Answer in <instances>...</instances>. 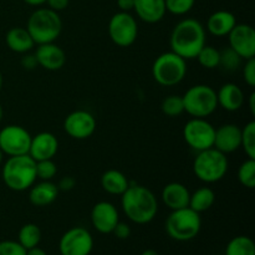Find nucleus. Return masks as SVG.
Instances as JSON below:
<instances>
[{
  "instance_id": "1",
  "label": "nucleus",
  "mask_w": 255,
  "mask_h": 255,
  "mask_svg": "<svg viewBox=\"0 0 255 255\" xmlns=\"http://www.w3.org/2000/svg\"><path fill=\"white\" fill-rule=\"evenodd\" d=\"M121 207L127 218L139 226L151 223L158 213L154 193L141 184H129L121 196Z\"/></svg>"
},
{
  "instance_id": "2",
  "label": "nucleus",
  "mask_w": 255,
  "mask_h": 255,
  "mask_svg": "<svg viewBox=\"0 0 255 255\" xmlns=\"http://www.w3.org/2000/svg\"><path fill=\"white\" fill-rule=\"evenodd\" d=\"M206 45V29L199 20L186 17L173 27L169 37L171 51L184 60L196 59Z\"/></svg>"
},
{
  "instance_id": "3",
  "label": "nucleus",
  "mask_w": 255,
  "mask_h": 255,
  "mask_svg": "<svg viewBox=\"0 0 255 255\" xmlns=\"http://www.w3.org/2000/svg\"><path fill=\"white\" fill-rule=\"evenodd\" d=\"M1 177L11 191H27L36 182V162L29 154L9 157L2 164Z\"/></svg>"
},
{
  "instance_id": "4",
  "label": "nucleus",
  "mask_w": 255,
  "mask_h": 255,
  "mask_svg": "<svg viewBox=\"0 0 255 255\" xmlns=\"http://www.w3.org/2000/svg\"><path fill=\"white\" fill-rule=\"evenodd\" d=\"M26 30L35 45L55 42L62 31V20L59 12L49 7H40L30 15Z\"/></svg>"
},
{
  "instance_id": "5",
  "label": "nucleus",
  "mask_w": 255,
  "mask_h": 255,
  "mask_svg": "<svg viewBox=\"0 0 255 255\" xmlns=\"http://www.w3.org/2000/svg\"><path fill=\"white\" fill-rule=\"evenodd\" d=\"M229 168L227 154L214 147L197 152L193 161V172L199 181L204 183H217L226 177Z\"/></svg>"
},
{
  "instance_id": "6",
  "label": "nucleus",
  "mask_w": 255,
  "mask_h": 255,
  "mask_svg": "<svg viewBox=\"0 0 255 255\" xmlns=\"http://www.w3.org/2000/svg\"><path fill=\"white\" fill-rule=\"evenodd\" d=\"M169 238L177 242H189L196 238L202 228L201 214L189 207L169 213L164 224Z\"/></svg>"
},
{
  "instance_id": "7",
  "label": "nucleus",
  "mask_w": 255,
  "mask_h": 255,
  "mask_svg": "<svg viewBox=\"0 0 255 255\" xmlns=\"http://www.w3.org/2000/svg\"><path fill=\"white\" fill-rule=\"evenodd\" d=\"M186 75L187 60L173 51L163 52L157 56L152 65V76L161 86H176L183 81Z\"/></svg>"
},
{
  "instance_id": "8",
  "label": "nucleus",
  "mask_w": 255,
  "mask_h": 255,
  "mask_svg": "<svg viewBox=\"0 0 255 255\" xmlns=\"http://www.w3.org/2000/svg\"><path fill=\"white\" fill-rule=\"evenodd\" d=\"M183 99L184 112L197 119H207L218 109L217 91L208 85H194L189 87Z\"/></svg>"
},
{
  "instance_id": "9",
  "label": "nucleus",
  "mask_w": 255,
  "mask_h": 255,
  "mask_svg": "<svg viewBox=\"0 0 255 255\" xmlns=\"http://www.w3.org/2000/svg\"><path fill=\"white\" fill-rule=\"evenodd\" d=\"M216 127L206 119L193 117L183 127V138L193 151L201 152L213 147Z\"/></svg>"
},
{
  "instance_id": "10",
  "label": "nucleus",
  "mask_w": 255,
  "mask_h": 255,
  "mask_svg": "<svg viewBox=\"0 0 255 255\" xmlns=\"http://www.w3.org/2000/svg\"><path fill=\"white\" fill-rule=\"evenodd\" d=\"M109 35L112 42L117 46H131L138 36V25L136 19L129 12H116L110 19Z\"/></svg>"
},
{
  "instance_id": "11",
  "label": "nucleus",
  "mask_w": 255,
  "mask_h": 255,
  "mask_svg": "<svg viewBox=\"0 0 255 255\" xmlns=\"http://www.w3.org/2000/svg\"><path fill=\"white\" fill-rule=\"evenodd\" d=\"M31 134L19 125H7L0 129V149L6 156H20L29 153Z\"/></svg>"
},
{
  "instance_id": "12",
  "label": "nucleus",
  "mask_w": 255,
  "mask_h": 255,
  "mask_svg": "<svg viewBox=\"0 0 255 255\" xmlns=\"http://www.w3.org/2000/svg\"><path fill=\"white\" fill-rule=\"evenodd\" d=\"M94 237L84 227H74L62 234L59 242L60 255H90Z\"/></svg>"
},
{
  "instance_id": "13",
  "label": "nucleus",
  "mask_w": 255,
  "mask_h": 255,
  "mask_svg": "<svg viewBox=\"0 0 255 255\" xmlns=\"http://www.w3.org/2000/svg\"><path fill=\"white\" fill-rule=\"evenodd\" d=\"M64 129L71 138L86 139L96 131V119L85 110H76L66 116Z\"/></svg>"
},
{
  "instance_id": "14",
  "label": "nucleus",
  "mask_w": 255,
  "mask_h": 255,
  "mask_svg": "<svg viewBox=\"0 0 255 255\" xmlns=\"http://www.w3.org/2000/svg\"><path fill=\"white\" fill-rule=\"evenodd\" d=\"M229 47L243 60L255 56V30L249 24H236L228 34Z\"/></svg>"
},
{
  "instance_id": "15",
  "label": "nucleus",
  "mask_w": 255,
  "mask_h": 255,
  "mask_svg": "<svg viewBox=\"0 0 255 255\" xmlns=\"http://www.w3.org/2000/svg\"><path fill=\"white\" fill-rule=\"evenodd\" d=\"M120 222V214L116 206L111 202L102 201L95 204L91 211L92 227L101 234H111Z\"/></svg>"
},
{
  "instance_id": "16",
  "label": "nucleus",
  "mask_w": 255,
  "mask_h": 255,
  "mask_svg": "<svg viewBox=\"0 0 255 255\" xmlns=\"http://www.w3.org/2000/svg\"><path fill=\"white\" fill-rule=\"evenodd\" d=\"M213 147L222 153L228 154L242 147V128L236 124H224L216 128Z\"/></svg>"
},
{
  "instance_id": "17",
  "label": "nucleus",
  "mask_w": 255,
  "mask_h": 255,
  "mask_svg": "<svg viewBox=\"0 0 255 255\" xmlns=\"http://www.w3.org/2000/svg\"><path fill=\"white\" fill-rule=\"evenodd\" d=\"M59 151V141L51 132H40L36 136L31 137V143L29 148V156L35 162L52 159Z\"/></svg>"
},
{
  "instance_id": "18",
  "label": "nucleus",
  "mask_w": 255,
  "mask_h": 255,
  "mask_svg": "<svg viewBox=\"0 0 255 255\" xmlns=\"http://www.w3.org/2000/svg\"><path fill=\"white\" fill-rule=\"evenodd\" d=\"M34 55L37 60V65L49 71H57L66 64V54L55 42L37 45Z\"/></svg>"
},
{
  "instance_id": "19",
  "label": "nucleus",
  "mask_w": 255,
  "mask_h": 255,
  "mask_svg": "<svg viewBox=\"0 0 255 255\" xmlns=\"http://www.w3.org/2000/svg\"><path fill=\"white\" fill-rule=\"evenodd\" d=\"M189 197H191L189 189L183 183H179V182H171V183L166 184L161 193L162 202L171 211L188 207Z\"/></svg>"
},
{
  "instance_id": "20",
  "label": "nucleus",
  "mask_w": 255,
  "mask_h": 255,
  "mask_svg": "<svg viewBox=\"0 0 255 255\" xmlns=\"http://www.w3.org/2000/svg\"><path fill=\"white\" fill-rule=\"evenodd\" d=\"M217 100H218V106H221L222 109L229 112H236L243 107L246 97L243 90L238 85L227 82L222 85L221 89L217 91Z\"/></svg>"
},
{
  "instance_id": "21",
  "label": "nucleus",
  "mask_w": 255,
  "mask_h": 255,
  "mask_svg": "<svg viewBox=\"0 0 255 255\" xmlns=\"http://www.w3.org/2000/svg\"><path fill=\"white\" fill-rule=\"evenodd\" d=\"M133 10L137 16L147 24L159 22L167 12L164 0H134Z\"/></svg>"
},
{
  "instance_id": "22",
  "label": "nucleus",
  "mask_w": 255,
  "mask_h": 255,
  "mask_svg": "<svg viewBox=\"0 0 255 255\" xmlns=\"http://www.w3.org/2000/svg\"><path fill=\"white\" fill-rule=\"evenodd\" d=\"M59 188L51 181H41L34 183L29 188V201L35 207H46L56 201Z\"/></svg>"
},
{
  "instance_id": "23",
  "label": "nucleus",
  "mask_w": 255,
  "mask_h": 255,
  "mask_svg": "<svg viewBox=\"0 0 255 255\" xmlns=\"http://www.w3.org/2000/svg\"><path fill=\"white\" fill-rule=\"evenodd\" d=\"M236 24L237 19L233 12L227 11V10H218V11L213 12L207 20V30L213 36H228Z\"/></svg>"
},
{
  "instance_id": "24",
  "label": "nucleus",
  "mask_w": 255,
  "mask_h": 255,
  "mask_svg": "<svg viewBox=\"0 0 255 255\" xmlns=\"http://www.w3.org/2000/svg\"><path fill=\"white\" fill-rule=\"evenodd\" d=\"M5 42L11 51L16 54H26L31 51L35 46L31 35L26 30V27H11L5 35Z\"/></svg>"
},
{
  "instance_id": "25",
  "label": "nucleus",
  "mask_w": 255,
  "mask_h": 255,
  "mask_svg": "<svg viewBox=\"0 0 255 255\" xmlns=\"http://www.w3.org/2000/svg\"><path fill=\"white\" fill-rule=\"evenodd\" d=\"M129 181L121 171L109 169L101 176V187L106 193L112 196H122L129 187Z\"/></svg>"
},
{
  "instance_id": "26",
  "label": "nucleus",
  "mask_w": 255,
  "mask_h": 255,
  "mask_svg": "<svg viewBox=\"0 0 255 255\" xmlns=\"http://www.w3.org/2000/svg\"><path fill=\"white\" fill-rule=\"evenodd\" d=\"M216 202V193L209 187H201L189 197V208L196 211L197 213H203L211 209Z\"/></svg>"
},
{
  "instance_id": "27",
  "label": "nucleus",
  "mask_w": 255,
  "mask_h": 255,
  "mask_svg": "<svg viewBox=\"0 0 255 255\" xmlns=\"http://www.w3.org/2000/svg\"><path fill=\"white\" fill-rule=\"evenodd\" d=\"M224 255H255L253 239L247 236L234 237L227 244Z\"/></svg>"
},
{
  "instance_id": "28",
  "label": "nucleus",
  "mask_w": 255,
  "mask_h": 255,
  "mask_svg": "<svg viewBox=\"0 0 255 255\" xmlns=\"http://www.w3.org/2000/svg\"><path fill=\"white\" fill-rule=\"evenodd\" d=\"M41 241V229L35 223H26L20 228L17 234V242L24 247L25 249L37 247Z\"/></svg>"
},
{
  "instance_id": "29",
  "label": "nucleus",
  "mask_w": 255,
  "mask_h": 255,
  "mask_svg": "<svg viewBox=\"0 0 255 255\" xmlns=\"http://www.w3.org/2000/svg\"><path fill=\"white\" fill-rule=\"evenodd\" d=\"M196 59L198 60L199 65L204 69H217V67H219V62H221V51L214 46L204 45L201 51L198 52Z\"/></svg>"
},
{
  "instance_id": "30",
  "label": "nucleus",
  "mask_w": 255,
  "mask_h": 255,
  "mask_svg": "<svg viewBox=\"0 0 255 255\" xmlns=\"http://www.w3.org/2000/svg\"><path fill=\"white\" fill-rule=\"evenodd\" d=\"M238 181L242 186L248 189H253L255 187V159L247 158L239 166Z\"/></svg>"
},
{
  "instance_id": "31",
  "label": "nucleus",
  "mask_w": 255,
  "mask_h": 255,
  "mask_svg": "<svg viewBox=\"0 0 255 255\" xmlns=\"http://www.w3.org/2000/svg\"><path fill=\"white\" fill-rule=\"evenodd\" d=\"M161 110L166 116L168 117H178L184 112L183 99L179 95H169L162 101Z\"/></svg>"
},
{
  "instance_id": "32",
  "label": "nucleus",
  "mask_w": 255,
  "mask_h": 255,
  "mask_svg": "<svg viewBox=\"0 0 255 255\" xmlns=\"http://www.w3.org/2000/svg\"><path fill=\"white\" fill-rule=\"evenodd\" d=\"M242 148L248 158L255 159V122L251 121L242 128Z\"/></svg>"
},
{
  "instance_id": "33",
  "label": "nucleus",
  "mask_w": 255,
  "mask_h": 255,
  "mask_svg": "<svg viewBox=\"0 0 255 255\" xmlns=\"http://www.w3.org/2000/svg\"><path fill=\"white\" fill-rule=\"evenodd\" d=\"M57 173V166L52 159L36 162V177L41 181H51Z\"/></svg>"
},
{
  "instance_id": "34",
  "label": "nucleus",
  "mask_w": 255,
  "mask_h": 255,
  "mask_svg": "<svg viewBox=\"0 0 255 255\" xmlns=\"http://www.w3.org/2000/svg\"><path fill=\"white\" fill-rule=\"evenodd\" d=\"M196 0H164L166 10L173 15H186L194 6Z\"/></svg>"
},
{
  "instance_id": "35",
  "label": "nucleus",
  "mask_w": 255,
  "mask_h": 255,
  "mask_svg": "<svg viewBox=\"0 0 255 255\" xmlns=\"http://www.w3.org/2000/svg\"><path fill=\"white\" fill-rule=\"evenodd\" d=\"M242 57L237 52H234L231 47L221 51V62L219 66H223L228 71H234L238 69L242 64Z\"/></svg>"
},
{
  "instance_id": "36",
  "label": "nucleus",
  "mask_w": 255,
  "mask_h": 255,
  "mask_svg": "<svg viewBox=\"0 0 255 255\" xmlns=\"http://www.w3.org/2000/svg\"><path fill=\"white\" fill-rule=\"evenodd\" d=\"M0 255H26V249L15 241L0 242Z\"/></svg>"
},
{
  "instance_id": "37",
  "label": "nucleus",
  "mask_w": 255,
  "mask_h": 255,
  "mask_svg": "<svg viewBox=\"0 0 255 255\" xmlns=\"http://www.w3.org/2000/svg\"><path fill=\"white\" fill-rule=\"evenodd\" d=\"M243 77L246 84L248 85L249 87L255 86V59L252 57V59L246 60V65L243 67Z\"/></svg>"
},
{
  "instance_id": "38",
  "label": "nucleus",
  "mask_w": 255,
  "mask_h": 255,
  "mask_svg": "<svg viewBox=\"0 0 255 255\" xmlns=\"http://www.w3.org/2000/svg\"><path fill=\"white\" fill-rule=\"evenodd\" d=\"M112 233L115 234L116 238L124 241V239L129 238V236H131V227L127 223H124V222H119L114 228V231H112Z\"/></svg>"
},
{
  "instance_id": "39",
  "label": "nucleus",
  "mask_w": 255,
  "mask_h": 255,
  "mask_svg": "<svg viewBox=\"0 0 255 255\" xmlns=\"http://www.w3.org/2000/svg\"><path fill=\"white\" fill-rule=\"evenodd\" d=\"M75 184H76L75 178L67 176V177H64V178L60 179V182L56 184V186H57V188H59V191L69 192V191H71V189H74Z\"/></svg>"
},
{
  "instance_id": "40",
  "label": "nucleus",
  "mask_w": 255,
  "mask_h": 255,
  "mask_svg": "<svg viewBox=\"0 0 255 255\" xmlns=\"http://www.w3.org/2000/svg\"><path fill=\"white\" fill-rule=\"evenodd\" d=\"M21 66L24 67L25 70H34L35 67L39 66L37 65V60L35 57L34 54H25L24 56L21 57Z\"/></svg>"
},
{
  "instance_id": "41",
  "label": "nucleus",
  "mask_w": 255,
  "mask_h": 255,
  "mask_svg": "<svg viewBox=\"0 0 255 255\" xmlns=\"http://www.w3.org/2000/svg\"><path fill=\"white\" fill-rule=\"evenodd\" d=\"M70 0H46V4L49 5V9L59 12L61 10H65L69 6Z\"/></svg>"
},
{
  "instance_id": "42",
  "label": "nucleus",
  "mask_w": 255,
  "mask_h": 255,
  "mask_svg": "<svg viewBox=\"0 0 255 255\" xmlns=\"http://www.w3.org/2000/svg\"><path fill=\"white\" fill-rule=\"evenodd\" d=\"M133 4L134 0H117V6L120 7L121 11L129 12L131 10H133Z\"/></svg>"
},
{
  "instance_id": "43",
  "label": "nucleus",
  "mask_w": 255,
  "mask_h": 255,
  "mask_svg": "<svg viewBox=\"0 0 255 255\" xmlns=\"http://www.w3.org/2000/svg\"><path fill=\"white\" fill-rule=\"evenodd\" d=\"M26 255H47V254L44 249L40 248V247L37 246V247H34V248L27 249Z\"/></svg>"
},
{
  "instance_id": "44",
  "label": "nucleus",
  "mask_w": 255,
  "mask_h": 255,
  "mask_svg": "<svg viewBox=\"0 0 255 255\" xmlns=\"http://www.w3.org/2000/svg\"><path fill=\"white\" fill-rule=\"evenodd\" d=\"M249 110H251L252 115L255 116V92H252L251 96H249Z\"/></svg>"
},
{
  "instance_id": "45",
  "label": "nucleus",
  "mask_w": 255,
  "mask_h": 255,
  "mask_svg": "<svg viewBox=\"0 0 255 255\" xmlns=\"http://www.w3.org/2000/svg\"><path fill=\"white\" fill-rule=\"evenodd\" d=\"M24 2H26L27 5H31V6H40L42 4H46V0H22Z\"/></svg>"
},
{
  "instance_id": "46",
  "label": "nucleus",
  "mask_w": 255,
  "mask_h": 255,
  "mask_svg": "<svg viewBox=\"0 0 255 255\" xmlns=\"http://www.w3.org/2000/svg\"><path fill=\"white\" fill-rule=\"evenodd\" d=\"M141 255H159L158 252H156L154 249H146L141 253Z\"/></svg>"
},
{
  "instance_id": "47",
  "label": "nucleus",
  "mask_w": 255,
  "mask_h": 255,
  "mask_svg": "<svg viewBox=\"0 0 255 255\" xmlns=\"http://www.w3.org/2000/svg\"><path fill=\"white\" fill-rule=\"evenodd\" d=\"M2 116H4V111H2V106H1V104H0V122H1Z\"/></svg>"
},
{
  "instance_id": "48",
  "label": "nucleus",
  "mask_w": 255,
  "mask_h": 255,
  "mask_svg": "<svg viewBox=\"0 0 255 255\" xmlns=\"http://www.w3.org/2000/svg\"><path fill=\"white\" fill-rule=\"evenodd\" d=\"M1 89H2V74L1 71H0V91H1Z\"/></svg>"
},
{
  "instance_id": "49",
  "label": "nucleus",
  "mask_w": 255,
  "mask_h": 255,
  "mask_svg": "<svg viewBox=\"0 0 255 255\" xmlns=\"http://www.w3.org/2000/svg\"><path fill=\"white\" fill-rule=\"evenodd\" d=\"M2 159H4V153H2V151L0 149V164L2 163Z\"/></svg>"
}]
</instances>
